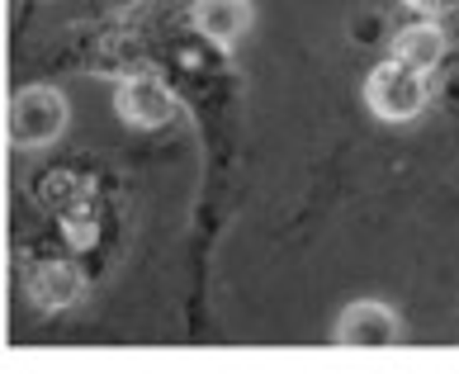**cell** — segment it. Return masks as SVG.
Instances as JSON below:
<instances>
[{
	"label": "cell",
	"mask_w": 459,
	"mask_h": 374,
	"mask_svg": "<svg viewBox=\"0 0 459 374\" xmlns=\"http://www.w3.org/2000/svg\"><path fill=\"white\" fill-rule=\"evenodd\" d=\"M431 100V72H417V66H403L394 57H384L374 72L365 76V105L369 114L388 118V124H407L427 109Z\"/></svg>",
	"instance_id": "obj_1"
},
{
	"label": "cell",
	"mask_w": 459,
	"mask_h": 374,
	"mask_svg": "<svg viewBox=\"0 0 459 374\" xmlns=\"http://www.w3.org/2000/svg\"><path fill=\"white\" fill-rule=\"evenodd\" d=\"M10 147L20 152H39L53 147L66 128V100L53 86H24L10 100Z\"/></svg>",
	"instance_id": "obj_2"
},
{
	"label": "cell",
	"mask_w": 459,
	"mask_h": 374,
	"mask_svg": "<svg viewBox=\"0 0 459 374\" xmlns=\"http://www.w3.org/2000/svg\"><path fill=\"white\" fill-rule=\"evenodd\" d=\"M114 109H118V118L124 124H133V128H166L176 118V95H171V86L157 76V72H133V76H124L118 81V91H114Z\"/></svg>",
	"instance_id": "obj_3"
},
{
	"label": "cell",
	"mask_w": 459,
	"mask_h": 374,
	"mask_svg": "<svg viewBox=\"0 0 459 374\" xmlns=\"http://www.w3.org/2000/svg\"><path fill=\"white\" fill-rule=\"evenodd\" d=\"M24 294L48 313H62L72 303L86 299V275L66 261V257H39L24 265Z\"/></svg>",
	"instance_id": "obj_4"
},
{
	"label": "cell",
	"mask_w": 459,
	"mask_h": 374,
	"mask_svg": "<svg viewBox=\"0 0 459 374\" xmlns=\"http://www.w3.org/2000/svg\"><path fill=\"white\" fill-rule=\"evenodd\" d=\"M336 342H351V346H388L398 342V317L394 309H384V303H351L336 322Z\"/></svg>",
	"instance_id": "obj_5"
},
{
	"label": "cell",
	"mask_w": 459,
	"mask_h": 374,
	"mask_svg": "<svg viewBox=\"0 0 459 374\" xmlns=\"http://www.w3.org/2000/svg\"><path fill=\"white\" fill-rule=\"evenodd\" d=\"M91 66L100 76H133V72H143V39L133 29H109V33H100L95 48H91Z\"/></svg>",
	"instance_id": "obj_6"
},
{
	"label": "cell",
	"mask_w": 459,
	"mask_h": 374,
	"mask_svg": "<svg viewBox=\"0 0 459 374\" xmlns=\"http://www.w3.org/2000/svg\"><path fill=\"white\" fill-rule=\"evenodd\" d=\"M388 57L403 62V66H417V72H436L440 57H446V33L436 24H407V29L394 33Z\"/></svg>",
	"instance_id": "obj_7"
},
{
	"label": "cell",
	"mask_w": 459,
	"mask_h": 374,
	"mask_svg": "<svg viewBox=\"0 0 459 374\" xmlns=\"http://www.w3.org/2000/svg\"><path fill=\"white\" fill-rule=\"evenodd\" d=\"M190 20H195V29L209 39L213 48H228L247 33V24H251V5H232V0H209V5H195L190 10Z\"/></svg>",
	"instance_id": "obj_8"
},
{
	"label": "cell",
	"mask_w": 459,
	"mask_h": 374,
	"mask_svg": "<svg viewBox=\"0 0 459 374\" xmlns=\"http://www.w3.org/2000/svg\"><path fill=\"white\" fill-rule=\"evenodd\" d=\"M95 190H91V180H81L76 171H48V176H39V185H33V204L39 209H48V213H72L76 204H86Z\"/></svg>",
	"instance_id": "obj_9"
},
{
	"label": "cell",
	"mask_w": 459,
	"mask_h": 374,
	"mask_svg": "<svg viewBox=\"0 0 459 374\" xmlns=\"http://www.w3.org/2000/svg\"><path fill=\"white\" fill-rule=\"evenodd\" d=\"M62 237L72 251H91L95 237H100V209H95V195L86 204H76L72 213H62Z\"/></svg>",
	"instance_id": "obj_10"
}]
</instances>
